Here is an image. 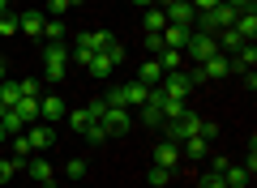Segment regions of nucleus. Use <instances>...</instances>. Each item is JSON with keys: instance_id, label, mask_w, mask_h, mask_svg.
I'll return each instance as SVG.
<instances>
[{"instance_id": "1", "label": "nucleus", "mask_w": 257, "mask_h": 188, "mask_svg": "<svg viewBox=\"0 0 257 188\" xmlns=\"http://www.w3.org/2000/svg\"><path fill=\"white\" fill-rule=\"evenodd\" d=\"M146 94H150V86L128 81V86H116V90H111L107 103H111V107H128V111H133V107H142V103H146Z\"/></svg>"}, {"instance_id": "2", "label": "nucleus", "mask_w": 257, "mask_h": 188, "mask_svg": "<svg viewBox=\"0 0 257 188\" xmlns=\"http://www.w3.org/2000/svg\"><path fill=\"white\" fill-rule=\"evenodd\" d=\"M120 60H124V47H120V43H111L107 52H94V60L86 64V69H90V77H111V69H116Z\"/></svg>"}, {"instance_id": "3", "label": "nucleus", "mask_w": 257, "mask_h": 188, "mask_svg": "<svg viewBox=\"0 0 257 188\" xmlns=\"http://www.w3.org/2000/svg\"><path fill=\"white\" fill-rule=\"evenodd\" d=\"M99 124L107 128V137H120V133L133 128V111H128V107H111V103H107V111H103Z\"/></svg>"}, {"instance_id": "4", "label": "nucleus", "mask_w": 257, "mask_h": 188, "mask_svg": "<svg viewBox=\"0 0 257 188\" xmlns=\"http://www.w3.org/2000/svg\"><path fill=\"white\" fill-rule=\"evenodd\" d=\"M184 52H189L193 60H210V56L219 52V39H214V35H206V30H193V35H189V43H184Z\"/></svg>"}, {"instance_id": "5", "label": "nucleus", "mask_w": 257, "mask_h": 188, "mask_svg": "<svg viewBox=\"0 0 257 188\" xmlns=\"http://www.w3.org/2000/svg\"><path fill=\"white\" fill-rule=\"evenodd\" d=\"M159 90H163L167 99H184V94L193 90V77H189V73H180V69H176V73H163Z\"/></svg>"}, {"instance_id": "6", "label": "nucleus", "mask_w": 257, "mask_h": 188, "mask_svg": "<svg viewBox=\"0 0 257 188\" xmlns=\"http://www.w3.org/2000/svg\"><path fill=\"white\" fill-rule=\"evenodd\" d=\"M163 18H167V26H193L197 22V9H193L189 0H176V5L163 9Z\"/></svg>"}, {"instance_id": "7", "label": "nucleus", "mask_w": 257, "mask_h": 188, "mask_svg": "<svg viewBox=\"0 0 257 188\" xmlns=\"http://www.w3.org/2000/svg\"><path fill=\"white\" fill-rule=\"evenodd\" d=\"M39 116H43L47 124H60V120L69 116V107H64L60 94H43V99H39Z\"/></svg>"}, {"instance_id": "8", "label": "nucleus", "mask_w": 257, "mask_h": 188, "mask_svg": "<svg viewBox=\"0 0 257 188\" xmlns=\"http://www.w3.org/2000/svg\"><path fill=\"white\" fill-rule=\"evenodd\" d=\"M26 171H30V179H35V184H43V188H52V179H56V171H52V162H43V154H30L26 158Z\"/></svg>"}, {"instance_id": "9", "label": "nucleus", "mask_w": 257, "mask_h": 188, "mask_svg": "<svg viewBox=\"0 0 257 188\" xmlns=\"http://www.w3.org/2000/svg\"><path fill=\"white\" fill-rule=\"evenodd\" d=\"M26 141H30V150H35V154H43L47 145L56 141V128H52V124H30V133H26Z\"/></svg>"}, {"instance_id": "10", "label": "nucleus", "mask_w": 257, "mask_h": 188, "mask_svg": "<svg viewBox=\"0 0 257 188\" xmlns=\"http://www.w3.org/2000/svg\"><path fill=\"white\" fill-rule=\"evenodd\" d=\"M155 167H167V171L180 167V145L176 141H159L155 145Z\"/></svg>"}, {"instance_id": "11", "label": "nucleus", "mask_w": 257, "mask_h": 188, "mask_svg": "<svg viewBox=\"0 0 257 188\" xmlns=\"http://www.w3.org/2000/svg\"><path fill=\"white\" fill-rule=\"evenodd\" d=\"M231 30H236L244 43H253L257 39V13L253 9H244V13H236V22H231Z\"/></svg>"}, {"instance_id": "12", "label": "nucleus", "mask_w": 257, "mask_h": 188, "mask_svg": "<svg viewBox=\"0 0 257 188\" xmlns=\"http://www.w3.org/2000/svg\"><path fill=\"white\" fill-rule=\"evenodd\" d=\"M18 35H30V39H43V13H22L18 18Z\"/></svg>"}, {"instance_id": "13", "label": "nucleus", "mask_w": 257, "mask_h": 188, "mask_svg": "<svg viewBox=\"0 0 257 188\" xmlns=\"http://www.w3.org/2000/svg\"><path fill=\"white\" fill-rule=\"evenodd\" d=\"M189 35H193V26H163V47H176V52H184Z\"/></svg>"}, {"instance_id": "14", "label": "nucleus", "mask_w": 257, "mask_h": 188, "mask_svg": "<svg viewBox=\"0 0 257 188\" xmlns=\"http://www.w3.org/2000/svg\"><path fill=\"white\" fill-rule=\"evenodd\" d=\"M138 81L142 86H159V81H163V69H159V60H142V69H138Z\"/></svg>"}, {"instance_id": "15", "label": "nucleus", "mask_w": 257, "mask_h": 188, "mask_svg": "<svg viewBox=\"0 0 257 188\" xmlns=\"http://www.w3.org/2000/svg\"><path fill=\"white\" fill-rule=\"evenodd\" d=\"M13 111H18V120L30 128L39 120V99H18V103H13Z\"/></svg>"}, {"instance_id": "16", "label": "nucleus", "mask_w": 257, "mask_h": 188, "mask_svg": "<svg viewBox=\"0 0 257 188\" xmlns=\"http://www.w3.org/2000/svg\"><path fill=\"white\" fill-rule=\"evenodd\" d=\"M227 56H219V52H214L210 56V60H202V77H227Z\"/></svg>"}, {"instance_id": "17", "label": "nucleus", "mask_w": 257, "mask_h": 188, "mask_svg": "<svg viewBox=\"0 0 257 188\" xmlns=\"http://www.w3.org/2000/svg\"><path fill=\"white\" fill-rule=\"evenodd\" d=\"M248 175H253L248 167H236V162H227V171H223V184H227V188H244V184H248Z\"/></svg>"}, {"instance_id": "18", "label": "nucleus", "mask_w": 257, "mask_h": 188, "mask_svg": "<svg viewBox=\"0 0 257 188\" xmlns=\"http://www.w3.org/2000/svg\"><path fill=\"white\" fill-rule=\"evenodd\" d=\"M163 26H167L163 9H159V5H150V9H146V35H163Z\"/></svg>"}, {"instance_id": "19", "label": "nucleus", "mask_w": 257, "mask_h": 188, "mask_svg": "<svg viewBox=\"0 0 257 188\" xmlns=\"http://www.w3.org/2000/svg\"><path fill=\"white\" fill-rule=\"evenodd\" d=\"M138 111H142V124H146V128H163V111H159L155 103H142Z\"/></svg>"}, {"instance_id": "20", "label": "nucleus", "mask_w": 257, "mask_h": 188, "mask_svg": "<svg viewBox=\"0 0 257 188\" xmlns=\"http://www.w3.org/2000/svg\"><path fill=\"white\" fill-rule=\"evenodd\" d=\"M64 30H69V26H64L60 18H47V22H43V39H47V43H60Z\"/></svg>"}, {"instance_id": "21", "label": "nucleus", "mask_w": 257, "mask_h": 188, "mask_svg": "<svg viewBox=\"0 0 257 188\" xmlns=\"http://www.w3.org/2000/svg\"><path fill=\"white\" fill-rule=\"evenodd\" d=\"M184 154H189V158H210V141H202V137H189V141H184Z\"/></svg>"}, {"instance_id": "22", "label": "nucleus", "mask_w": 257, "mask_h": 188, "mask_svg": "<svg viewBox=\"0 0 257 188\" xmlns=\"http://www.w3.org/2000/svg\"><path fill=\"white\" fill-rule=\"evenodd\" d=\"M64 120H69V128H77V133H86V128L94 124V120H90V111H86V107H77V111H69V116H64Z\"/></svg>"}, {"instance_id": "23", "label": "nucleus", "mask_w": 257, "mask_h": 188, "mask_svg": "<svg viewBox=\"0 0 257 188\" xmlns=\"http://www.w3.org/2000/svg\"><path fill=\"white\" fill-rule=\"evenodd\" d=\"M219 47H223V52H231V56H236V52H240V47H244V39H240V35H236V30H231V26H227V30H223V35H219Z\"/></svg>"}, {"instance_id": "24", "label": "nucleus", "mask_w": 257, "mask_h": 188, "mask_svg": "<svg viewBox=\"0 0 257 188\" xmlns=\"http://www.w3.org/2000/svg\"><path fill=\"white\" fill-rule=\"evenodd\" d=\"M18 99H22L18 81H9V77H5V81H0V103H5V107H13V103H18Z\"/></svg>"}, {"instance_id": "25", "label": "nucleus", "mask_w": 257, "mask_h": 188, "mask_svg": "<svg viewBox=\"0 0 257 188\" xmlns=\"http://www.w3.org/2000/svg\"><path fill=\"white\" fill-rule=\"evenodd\" d=\"M30 154H35V150H30V141H26V133H18V137H13V158H18L22 167H26V158H30Z\"/></svg>"}, {"instance_id": "26", "label": "nucleus", "mask_w": 257, "mask_h": 188, "mask_svg": "<svg viewBox=\"0 0 257 188\" xmlns=\"http://www.w3.org/2000/svg\"><path fill=\"white\" fill-rule=\"evenodd\" d=\"M159 111H163V120H176L180 111H189V107H184V99H163V103H159Z\"/></svg>"}, {"instance_id": "27", "label": "nucleus", "mask_w": 257, "mask_h": 188, "mask_svg": "<svg viewBox=\"0 0 257 188\" xmlns=\"http://www.w3.org/2000/svg\"><path fill=\"white\" fill-rule=\"evenodd\" d=\"M18 171H22V162H18V158H0V184H9Z\"/></svg>"}, {"instance_id": "28", "label": "nucleus", "mask_w": 257, "mask_h": 188, "mask_svg": "<svg viewBox=\"0 0 257 188\" xmlns=\"http://www.w3.org/2000/svg\"><path fill=\"white\" fill-rule=\"evenodd\" d=\"M82 137H86V141H90V145H103V141H107V128H103V124H99V120H94V124H90V128H86V133H82Z\"/></svg>"}, {"instance_id": "29", "label": "nucleus", "mask_w": 257, "mask_h": 188, "mask_svg": "<svg viewBox=\"0 0 257 188\" xmlns=\"http://www.w3.org/2000/svg\"><path fill=\"white\" fill-rule=\"evenodd\" d=\"M43 77L47 81H60L64 77V60H43Z\"/></svg>"}, {"instance_id": "30", "label": "nucleus", "mask_w": 257, "mask_h": 188, "mask_svg": "<svg viewBox=\"0 0 257 188\" xmlns=\"http://www.w3.org/2000/svg\"><path fill=\"white\" fill-rule=\"evenodd\" d=\"M18 35V18L13 13H0V39H13Z\"/></svg>"}, {"instance_id": "31", "label": "nucleus", "mask_w": 257, "mask_h": 188, "mask_svg": "<svg viewBox=\"0 0 257 188\" xmlns=\"http://www.w3.org/2000/svg\"><path fill=\"white\" fill-rule=\"evenodd\" d=\"M18 90H22V99H43V94H39V90H43V86H39L35 77H26V81H18Z\"/></svg>"}, {"instance_id": "32", "label": "nucleus", "mask_w": 257, "mask_h": 188, "mask_svg": "<svg viewBox=\"0 0 257 188\" xmlns=\"http://www.w3.org/2000/svg\"><path fill=\"white\" fill-rule=\"evenodd\" d=\"M146 179H150V188H163L167 179H172V171H167V167H150V175H146Z\"/></svg>"}, {"instance_id": "33", "label": "nucleus", "mask_w": 257, "mask_h": 188, "mask_svg": "<svg viewBox=\"0 0 257 188\" xmlns=\"http://www.w3.org/2000/svg\"><path fill=\"white\" fill-rule=\"evenodd\" d=\"M64 175H69V179H82L86 175V162L82 158H69V162H64Z\"/></svg>"}, {"instance_id": "34", "label": "nucleus", "mask_w": 257, "mask_h": 188, "mask_svg": "<svg viewBox=\"0 0 257 188\" xmlns=\"http://www.w3.org/2000/svg\"><path fill=\"white\" fill-rule=\"evenodd\" d=\"M43 60H69L64 43H47V47H43Z\"/></svg>"}, {"instance_id": "35", "label": "nucleus", "mask_w": 257, "mask_h": 188, "mask_svg": "<svg viewBox=\"0 0 257 188\" xmlns=\"http://www.w3.org/2000/svg\"><path fill=\"white\" fill-rule=\"evenodd\" d=\"M159 52H163V35H146V56L155 60Z\"/></svg>"}, {"instance_id": "36", "label": "nucleus", "mask_w": 257, "mask_h": 188, "mask_svg": "<svg viewBox=\"0 0 257 188\" xmlns=\"http://www.w3.org/2000/svg\"><path fill=\"white\" fill-rule=\"evenodd\" d=\"M86 111H90V120H103V111H107V99H94Z\"/></svg>"}, {"instance_id": "37", "label": "nucleus", "mask_w": 257, "mask_h": 188, "mask_svg": "<svg viewBox=\"0 0 257 188\" xmlns=\"http://www.w3.org/2000/svg\"><path fill=\"white\" fill-rule=\"evenodd\" d=\"M47 9H52V18H60V13H69L73 5H69V0H47Z\"/></svg>"}, {"instance_id": "38", "label": "nucleus", "mask_w": 257, "mask_h": 188, "mask_svg": "<svg viewBox=\"0 0 257 188\" xmlns=\"http://www.w3.org/2000/svg\"><path fill=\"white\" fill-rule=\"evenodd\" d=\"M202 188H227V184H223V175H214V171H210V175H202Z\"/></svg>"}, {"instance_id": "39", "label": "nucleus", "mask_w": 257, "mask_h": 188, "mask_svg": "<svg viewBox=\"0 0 257 188\" xmlns=\"http://www.w3.org/2000/svg\"><path fill=\"white\" fill-rule=\"evenodd\" d=\"M223 5H231V9H236V13H244V9H253L257 0H223Z\"/></svg>"}, {"instance_id": "40", "label": "nucleus", "mask_w": 257, "mask_h": 188, "mask_svg": "<svg viewBox=\"0 0 257 188\" xmlns=\"http://www.w3.org/2000/svg\"><path fill=\"white\" fill-rule=\"evenodd\" d=\"M189 5H193L197 13H206V9H214V5H223V0H189Z\"/></svg>"}, {"instance_id": "41", "label": "nucleus", "mask_w": 257, "mask_h": 188, "mask_svg": "<svg viewBox=\"0 0 257 188\" xmlns=\"http://www.w3.org/2000/svg\"><path fill=\"white\" fill-rule=\"evenodd\" d=\"M133 5H138V9H150V5H155V0H133Z\"/></svg>"}, {"instance_id": "42", "label": "nucleus", "mask_w": 257, "mask_h": 188, "mask_svg": "<svg viewBox=\"0 0 257 188\" xmlns=\"http://www.w3.org/2000/svg\"><path fill=\"white\" fill-rule=\"evenodd\" d=\"M5 141H9V128H5V124H0V145H5Z\"/></svg>"}, {"instance_id": "43", "label": "nucleus", "mask_w": 257, "mask_h": 188, "mask_svg": "<svg viewBox=\"0 0 257 188\" xmlns=\"http://www.w3.org/2000/svg\"><path fill=\"white\" fill-rule=\"evenodd\" d=\"M0 13H9V0H0Z\"/></svg>"}, {"instance_id": "44", "label": "nucleus", "mask_w": 257, "mask_h": 188, "mask_svg": "<svg viewBox=\"0 0 257 188\" xmlns=\"http://www.w3.org/2000/svg\"><path fill=\"white\" fill-rule=\"evenodd\" d=\"M0 81H5V60H0Z\"/></svg>"}]
</instances>
